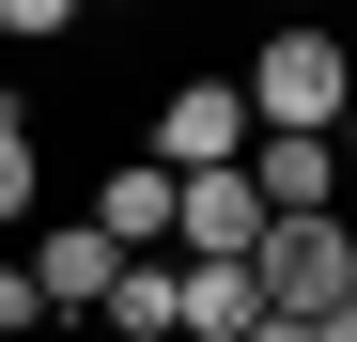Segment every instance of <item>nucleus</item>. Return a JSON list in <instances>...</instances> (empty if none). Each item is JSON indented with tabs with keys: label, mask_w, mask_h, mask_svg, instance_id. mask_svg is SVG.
<instances>
[{
	"label": "nucleus",
	"mask_w": 357,
	"mask_h": 342,
	"mask_svg": "<svg viewBox=\"0 0 357 342\" xmlns=\"http://www.w3.org/2000/svg\"><path fill=\"white\" fill-rule=\"evenodd\" d=\"M93 234L125 265H171V171H93Z\"/></svg>",
	"instance_id": "obj_6"
},
{
	"label": "nucleus",
	"mask_w": 357,
	"mask_h": 342,
	"mask_svg": "<svg viewBox=\"0 0 357 342\" xmlns=\"http://www.w3.org/2000/svg\"><path fill=\"white\" fill-rule=\"evenodd\" d=\"M16 265H31L47 327H63V311H109V280H125V249H109L93 218H47V249H16Z\"/></svg>",
	"instance_id": "obj_4"
},
{
	"label": "nucleus",
	"mask_w": 357,
	"mask_h": 342,
	"mask_svg": "<svg viewBox=\"0 0 357 342\" xmlns=\"http://www.w3.org/2000/svg\"><path fill=\"white\" fill-rule=\"evenodd\" d=\"M31 327H47V296H31V265L0 249V342H31Z\"/></svg>",
	"instance_id": "obj_10"
},
{
	"label": "nucleus",
	"mask_w": 357,
	"mask_h": 342,
	"mask_svg": "<svg viewBox=\"0 0 357 342\" xmlns=\"http://www.w3.org/2000/svg\"><path fill=\"white\" fill-rule=\"evenodd\" d=\"M249 296L311 327L326 296H357V234H342V218H264V249H249Z\"/></svg>",
	"instance_id": "obj_2"
},
{
	"label": "nucleus",
	"mask_w": 357,
	"mask_h": 342,
	"mask_svg": "<svg viewBox=\"0 0 357 342\" xmlns=\"http://www.w3.org/2000/svg\"><path fill=\"white\" fill-rule=\"evenodd\" d=\"M249 342H311V327H295V311H264V327H249Z\"/></svg>",
	"instance_id": "obj_13"
},
{
	"label": "nucleus",
	"mask_w": 357,
	"mask_h": 342,
	"mask_svg": "<svg viewBox=\"0 0 357 342\" xmlns=\"http://www.w3.org/2000/svg\"><path fill=\"white\" fill-rule=\"evenodd\" d=\"M311 342H357V296H326V311H311Z\"/></svg>",
	"instance_id": "obj_12"
},
{
	"label": "nucleus",
	"mask_w": 357,
	"mask_h": 342,
	"mask_svg": "<svg viewBox=\"0 0 357 342\" xmlns=\"http://www.w3.org/2000/svg\"><path fill=\"white\" fill-rule=\"evenodd\" d=\"M233 171H249L264 218H342V156H326V140H249Z\"/></svg>",
	"instance_id": "obj_5"
},
{
	"label": "nucleus",
	"mask_w": 357,
	"mask_h": 342,
	"mask_svg": "<svg viewBox=\"0 0 357 342\" xmlns=\"http://www.w3.org/2000/svg\"><path fill=\"white\" fill-rule=\"evenodd\" d=\"M233 156H249V94H233V78H171L140 171H171V187H187V171H233Z\"/></svg>",
	"instance_id": "obj_3"
},
{
	"label": "nucleus",
	"mask_w": 357,
	"mask_h": 342,
	"mask_svg": "<svg viewBox=\"0 0 357 342\" xmlns=\"http://www.w3.org/2000/svg\"><path fill=\"white\" fill-rule=\"evenodd\" d=\"M31 202H47V125L0 94V234H31Z\"/></svg>",
	"instance_id": "obj_8"
},
{
	"label": "nucleus",
	"mask_w": 357,
	"mask_h": 342,
	"mask_svg": "<svg viewBox=\"0 0 357 342\" xmlns=\"http://www.w3.org/2000/svg\"><path fill=\"white\" fill-rule=\"evenodd\" d=\"M109 342H171V265H125V280H109Z\"/></svg>",
	"instance_id": "obj_9"
},
{
	"label": "nucleus",
	"mask_w": 357,
	"mask_h": 342,
	"mask_svg": "<svg viewBox=\"0 0 357 342\" xmlns=\"http://www.w3.org/2000/svg\"><path fill=\"white\" fill-rule=\"evenodd\" d=\"M233 94H249V140H326L342 94H357V47L342 31H264L249 63H233Z\"/></svg>",
	"instance_id": "obj_1"
},
{
	"label": "nucleus",
	"mask_w": 357,
	"mask_h": 342,
	"mask_svg": "<svg viewBox=\"0 0 357 342\" xmlns=\"http://www.w3.org/2000/svg\"><path fill=\"white\" fill-rule=\"evenodd\" d=\"M326 156H342V187H357V94H342V125H326Z\"/></svg>",
	"instance_id": "obj_11"
},
{
	"label": "nucleus",
	"mask_w": 357,
	"mask_h": 342,
	"mask_svg": "<svg viewBox=\"0 0 357 342\" xmlns=\"http://www.w3.org/2000/svg\"><path fill=\"white\" fill-rule=\"evenodd\" d=\"M264 296H249V265H171V342H249Z\"/></svg>",
	"instance_id": "obj_7"
}]
</instances>
